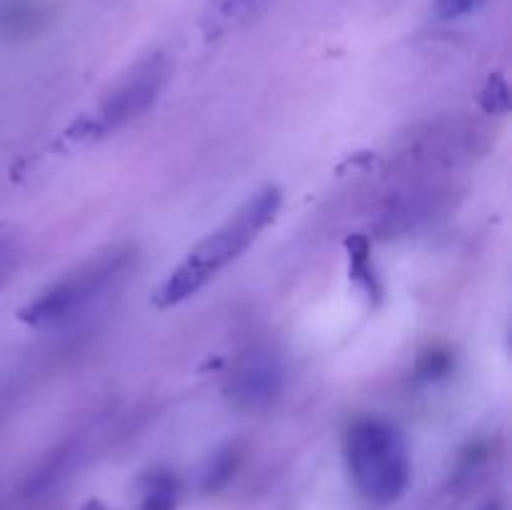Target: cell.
<instances>
[{
	"label": "cell",
	"mask_w": 512,
	"mask_h": 510,
	"mask_svg": "<svg viewBox=\"0 0 512 510\" xmlns=\"http://www.w3.org/2000/svg\"><path fill=\"white\" fill-rule=\"evenodd\" d=\"M283 205V193L278 185H265L255 190L223 225L205 235L193 250L183 258V263L165 278L155 293L158 308H173L198 295L220 270L238 260L258 235L268 228Z\"/></svg>",
	"instance_id": "1"
},
{
	"label": "cell",
	"mask_w": 512,
	"mask_h": 510,
	"mask_svg": "<svg viewBox=\"0 0 512 510\" xmlns=\"http://www.w3.org/2000/svg\"><path fill=\"white\" fill-rule=\"evenodd\" d=\"M345 463L360 495L390 505L408 490L413 465L403 433L390 420L363 415L345 433Z\"/></svg>",
	"instance_id": "2"
},
{
	"label": "cell",
	"mask_w": 512,
	"mask_h": 510,
	"mask_svg": "<svg viewBox=\"0 0 512 510\" xmlns=\"http://www.w3.org/2000/svg\"><path fill=\"white\" fill-rule=\"evenodd\" d=\"M130 260V250H110V253L98 255L95 260L85 263L83 268L75 270L68 278L58 280L53 288H48L45 293H40L33 303L25 305L20 310V320L28 325H50L58 323V320L70 318L78 310H83L85 305L93 298H98V293H103L118 273H123V268Z\"/></svg>",
	"instance_id": "3"
},
{
	"label": "cell",
	"mask_w": 512,
	"mask_h": 510,
	"mask_svg": "<svg viewBox=\"0 0 512 510\" xmlns=\"http://www.w3.org/2000/svg\"><path fill=\"white\" fill-rule=\"evenodd\" d=\"M170 78V63L163 53L138 60L118 83L110 88L93 120H83V135H105L143 115L163 93Z\"/></svg>",
	"instance_id": "4"
},
{
	"label": "cell",
	"mask_w": 512,
	"mask_h": 510,
	"mask_svg": "<svg viewBox=\"0 0 512 510\" xmlns=\"http://www.w3.org/2000/svg\"><path fill=\"white\" fill-rule=\"evenodd\" d=\"M283 390V363L268 345H253L230 368L225 395L238 410H263L278 400Z\"/></svg>",
	"instance_id": "5"
},
{
	"label": "cell",
	"mask_w": 512,
	"mask_h": 510,
	"mask_svg": "<svg viewBox=\"0 0 512 510\" xmlns=\"http://www.w3.org/2000/svg\"><path fill=\"white\" fill-rule=\"evenodd\" d=\"M268 3L270 0H210L200 18V28L208 38H220L250 23Z\"/></svg>",
	"instance_id": "6"
},
{
	"label": "cell",
	"mask_w": 512,
	"mask_h": 510,
	"mask_svg": "<svg viewBox=\"0 0 512 510\" xmlns=\"http://www.w3.org/2000/svg\"><path fill=\"white\" fill-rule=\"evenodd\" d=\"M348 255H350V278L370 295V298H380L383 288H380V280L375 275L373 263H370V248L368 240L363 235H355L348 240Z\"/></svg>",
	"instance_id": "7"
},
{
	"label": "cell",
	"mask_w": 512,
	"mask_h": 510,
	"mask_svg": "<svg viewBox=\"0 0 512 510\" xmlns=\"http://www.w3.org/2000/svg\"><path fill=\"white\" fill-rule=\"evenodd\" d=\"M175 505V480L168 475H155L145 493L143 510H170Z\"/></svg>",
	"instance_id": "8"
},
{
	"label": "cell",
	"mask_w": 512,
	"mask_h": 510,
	"mask_svg": "<svg viewBox=\"0 0 512 510\" xmlns=\"http://www.w3.org/2000/svg\"><path fill=\"white\" fill-rule=\"evenodd\" d=\"M485 0H433V15L440 20L463 18L483 5Z\"/></svg>",
	"instance_id": "9"
},
{
	"label": "cell",
	"mask_w": 512,
	"mask_h": 510,
	"mask_svg": "<svg viewBox=\"0 0 512 510\" xmlns=\"http://www.w3.org/2000/svg\"><path fill=\"white\" fill-rule=\"evenodd\" d=\"M495 100H500V105H503L505 110H508L510 105V98H508V85H505L503 78H490L488 83V90H485V98H483V105L488 113H495Z\"/></svg>",
	"instance_id": "10"
},
{
	"label": "cell",
	"mask_w": 512,
	"mask_h": 510,
	"mask_svg": "<svg viewBox=\"0 0 512 510\" xmlns=\"http://www.w3.org/2000/svg\"><path fill=\"white\" fill-rule=\"evenodd\" d=\"M10 265H13V250H10V245L0 243V283L8 278Z\"/></svg>",
	"instance_id": "11"
},
{
	"label": "cell",
	"mask_w": 512,
	"mask_h": 510,
	"mask_svg": "<svg viewBox=\"0 0 512 510\" xmlns=\"http://www.w3.org/2000/svg\"><path fill=\"white\" fill-rule=\"evenodd\" d=\"M85 510H105V508L100 503H88V508H85Z\"/></svg>",
	"instance_id": "12"
},
{
	"label": "cell",
	"mask_w": 512,
	"mask_h": 510,
	"mask_svg": "<svg viewBox=\"0 0 512 510\" xmlns=\"http://www.w3.org/2000/svg\"><path fill=\"white\" fill-rule=\"evenodd\" d=\"M485 510H500V508H498V505H495V503H490L488 508H485Z\"/></svg>",
	"instance_id": "13"
}]
</instances>
